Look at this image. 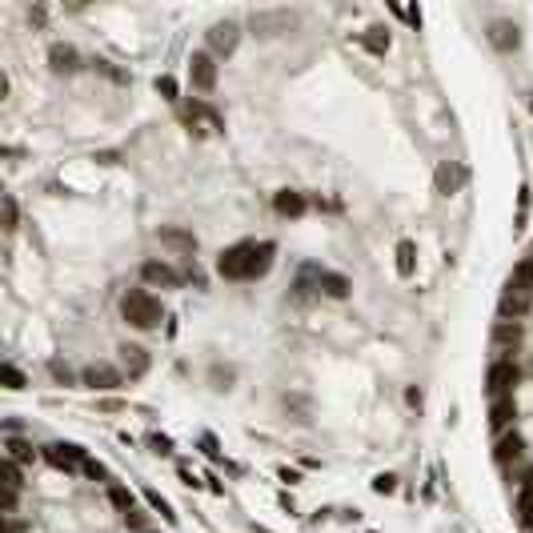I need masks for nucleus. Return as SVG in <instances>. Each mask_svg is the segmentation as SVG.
I'll return each instance as SVG.
<instances>
[{
    "instance_id": "9b49d317",
    "label": "nucleus",
    "mask_w": 533,
    "mask_h": 533,
    "mask_svg": "<svg viewBox=\"0 0 533 533\" xmlns=\"http://www.w3.org/2000/svg\"><path fill=\"white\" fill-rule=\"evenodd\" d=\"M525 453V441H521L518 433H501L497 437V445H493V461L497 465H513Z\"/></svg>"
},
{
    "instance_id": "c9c22d12",
    "label": "nucleus",
    "mask_w": 533,
    "mask_h": 533,
    "mask_svg": "<svg viewBox=\"0 0 533 533\" xmlns=\"http://www.w3.org/2000/svg\"><path fill=\"white\" fill-rule=\"evenodd\" d=\"M518 485H521V497H533V465H529V469H521Z\"/></svg>"
},
{
    "instance_id": "f257e3e1",
    "label": "nucleus",
    "mask_w": 533,
    "mask_h": 533,
    "mask_svg": "<svg viewBox=\"0 0 533 533\" xmlns=\"http://www.w3.org/2000/svg\"><path fill=\"white\" fill-rule=\"evenodd\" d=\"M273 257H277V245L273 241H241V245L221 249L217 273L224 281H257L273 269Z\"/></svg>"
},
{
    "instance_id": "c756f323",
    "label": "nucleus",
    "mask_w": 533,
    "mask_h": 533,
    "mask_svg": "<svg viewBox=\"0 0 533 533\" xmlns=\"http://www.w3.org/2000/svg\"><path fill=\"white\" fill-rule=\"evenodd\" d=\"M397 490V477L393 473H377L373 477V493H393Z\"/></svg>"
},
{
    "instance_id": "6ab92c4d",
    "label": "nucleus",
    "mask_w": 533,
    "mask_h": 533,
    "mask_svg": "<svg viewBox=\"0 0 533 533\" xmlns=\"http://www.w3.org/2000/svg\"><path fill=\"white\" fill-rule=\"evenodd\" d=\"M48 60H53L56 72H72L81 56H76V48H69V44H53V48H48Z\"/></svg>"
},
{
    "instance_id": "ddd939ff",
    "label": "nucleus",
    "mask_w": 533,
    "mask_h": 533,
    "mask_svg": "<svg viewBox=\"0 0 533 533\" xmlns=\"http://www.w3.org/2000/svg\"><path fill=\"white\" fill-rule=\"evenodd\" d=\"M317 289H321L325 297H333V301H345V297H349V277H341L333 269H321V273H317Z\"/></svg>"
},
{
    "instance_id": "412c9836",
    "label": "nucleus",
    "mask_w": 533,
    "mask_h": 533,
    "mask_svg": "<svg viewBox=\"0 0 533 533\" xmlns=\"http://www.w3.org/2000/svg\"><path fill=\"white\" fill-rule=\"evenodd\" d=\"M413 269H417V249H413V241H401L397 245V273L413 277Z\"/></svg>"
},
{
    "instance_id": "aec40b11",
    "label": "nucleus",
    "mask_w": 533,
    "mask_h": 533,
    "mask_svg": "<svg viewBox=\"0 0 533 533\" xmlns=\"http://www.w3.org/2000/svg\"><path fill=\"white\" fill-rule=\"evenodd\" d=\"M161 245H173L181 252H196V237L184 233V229H161Z\"/></svg>"
},
{
    "instance_id": "423d86ee",
    "label": "nucleus",
    "mask_w": 533,
    "mask_h": 533,
    "mask_svg": "<svg viewBox=\"0 0 533 533\" xmlns=\"http://www.w3.org/2000/svg\"><path fill=\"white\" fill-rule=\"evenodd\" d=\"M237 41H241V28L233 20H221V25L209 28V48L217 56H233L237 53Z\"/></svg>"
},
{
    "instance_id": "ea45409f",
    "label": "nucleus",
    "mask_w": 533,
    "mask_h": 533,
    "mask_svg": "<svg viewBox=\"0 0 533 533\" xmlns=\"http://www.w3.org/2000/svg\"><path fill=\"white\" fill-rule=\"evenodd\" d=\"M144 533H153V529H144Z\"/></svg>"
},
{
    "instance_id": "dca6fc26",
    "label": "nucleus",
    "mask_w": 533,
    "mask_h": 533,
    "mask_svg": "<svg viewBox=\"0 0 533 533\" xmlns=\"http://www.w3.org/2000/svg\"><path fill=\"white\" fill-rule=\"evenodd\" d=\"M273 209H277L281 217H301V212H305V196L293 193V189H281V193L273 196Z\"/></svg>"
},
{
    "instance_id": "f3484780",
    "label": "nucleus",
    "mask_w": 533,
    "mask_h": 533,
    "mask_svg": "<svg viewBox=\"0 0 533 533\" xmlns=\"http://www.w3.org/2000/svg\"><path fill=\"white\" fill-rule=\"evenodd\" d=\"M4 457H8V461H36V445H32V441H20V437H8V441H4Z\"/></svg>"
},
{
    "instance_id": "c85d7f7f",
    "label": "nucleus",
    "mask_w": 533,
    "mask_h": 533,
    "mask_svg": "<svg viewBox=\"0 0 533 533\" xmlns=\"http://www.w3.org/2000/svg\"><path fill=\"white\" fill-rule=\"evenodd\" d=\"M4 385H8V389H25V385H28V381H25V373H20V369H16V365L13 361H4Z\"/></svg>"
},
{
    "instance_id": "4be33fe9",
    "label": "nucleus",
    "mask_w": 533,
    "mask_h": 533,
    "mask_svg": "<svg viewBox=\"0 0 533 533\" xmlns=\"http://www.w3.org/2000/svg\"><path fill=\"white\" fill-rule=\"evenodd\" d=\"M509 289H518V293H529V289H533V257H529V261H521V265L513 269Z\"/></svg>"
},
{
    "instance_id": "7ed1b4c3",
    "label": "nucleus",
    "mask_w": 533,
    "mask_h": 533,
    "mask_svg": "<svg viewBox=\"0 0 533 533\" xmlns=\"http://www.w3.org/2000/svg\"><path fill=\"white\" fill-rule=\"evenodd\" d=\"M518 381H521V369H518V365L505 361V357H497V361L485 369V389H490V401H497V397H513Z\"/></svg>"
},
{
    "instance_id": "f704fd0d",
    "label": "nucleus",
    "mask_w": 533,
    "mask_h": 533,
    "mask_svg": "<svg viewBox=\"0 0 533 533\" xmlns=\"http://www.w3.org/2000/svg\"><path fill=\"white\" fill-rule=\"evenodd\" d=\"M48 373H53L56 381H60V385H72V373H69V365H60V361H53L48 365Z\"/></svg>"
},
{
    "instance_id": "a878e982",
    "label": "nucleus",
    "mask_w": 533,
    "mask_h": 533,
    "mask_svg": "<svg viewBox=\"0 0 533 533\" xmlns=\"http://www.w3.org/2000/svg\"><path fill=\"white\" fill-rule=\"evenodd\" d=\"M518 521L525 533H533V497H521L518 493Z\"/></svg>"
},
{
    "instance_id": "2f4dec72",
    "label": "nucleus",
    "mask_w": 533,
    "mask_h": 533,
    "mask_svg": "<svg viewBox=\"0 0 533 533\" xmlns=\"http://www.w3.org/2000/svg\"><path fill=\"white\" fill-rule=\"evenodd\" d=\"M525 221H529V189H521L518 196V229H525Z\"/></svg>"
},
{
    "instance_id": "6e6552de",
    "label": "nucleus",
    "mask_w": 533,
    "mask_h": 533,
    "mask_svg": "<svg viewBox=\"0 0 533 533\" xmlns=\"http://www.w3.org/2000/svg\"><path fill=\"white\" fill-rule=\"evenodd\" d=\"M84 385H88V389H100V393H109V389H121V385H125V377H121V373H116V369H112V365H88V369H84Z\"/></svg>"
},
{
    "instance_id": "58836bf2",
    "label": "nucleus",
    "mask_w": 533,
    "mask_h": 533,
    "mask_svg": "<svg viewBox=\"0 0 533 533\" xmlns=\"http://www.w3.org/2000/svg\"><path fill=\"white\" fill-rule=\"evenodd\" d=\"M257 533H273V529H265V525H257Z\"/></svg>"
},
{
    "instance_id": "4c0bfd02",
    "label": "nucleus",
    "mask_w": 533,
    "mask_h": 533,
    "mask_svg": "<svg viewBox=\"0 0 533 533\" xmlns=\"http://www.w3.org/2000/svg\"><path fill=\"white\" fill-rule=\"evenodd\" d=\"M281 481H289V485H297L301 477H297V469H281Z\"/></svg>"
},
{
    "instance_id": "f03ea898",
    "label": "nucleus",
    "mask_w": 533,
    "mask_h": 533,
    "mask_svg": "<svg viewBox=\"0 0 533 533\" xmlns=\"http://www.w3.org/2000/svg\"><path fill=\"white\" fill-rule=\"evenodd\" d=\"M161 301H156L149 289H128L125 297H121V317H125L133 329H156L161 325Z\"/></svg>"
},
{
    "instance_id": "20e7f679",
    "label": "nucleus",
    "mask_w": 533,
    "mask_h": 533,
    "mask_svg": "<svg viewBox=\"0 0 533 533\" xmlns=\"http://www.w3.org/2000/svg\"><path fill=\"white\" fill-rule=\"evenodd\" d=\"M41 453H44V461L56 465V469H65V473H81V469H84V457H88V453H84L81 445H69V441L44 445Z\"/></svg>"
},
{
    "instance_id": "0eeeda50",
    "label": "nucleus",
    "mask_w": 533,
    "mask_h": 533,
    "mask_svg": "<svg viewBox=\"0 0 533 533\" xmlns=\"http://www.w3.org/2000/svg\"><path fill=\"white\" fill-rule=\"evenodd\" d=\"M140 281H149V285H161V289H177L181 285V273L173 265H165V261H144L140 265Z\"/></svg>"
},
{
    "instance_id": "cd10ccee",
    "label": "nucleus",
    "mask_w": 533,
    "mask_h": 533,
    "mask_svg": "<svg viewBox=\"0 0 533 533\" xmlns=\"http://www.w3.org/2000/svg\"><path fill=\"white\" fill-rule=\"evenodd\" d=\"M493 44H497V48H509V44H518V32L497 20V25H493Z\"/></svg>"
},
{
    "instance_id": "72a5a7b5",
    "label": "nucleus",
    "mask_w": 533,
    "mask_h": 533,
    "mask_svg": "<svg viewBox=\"0 0 533 533\" xmlns=\"http://www.w3.org/2000/svg\"><path fill=\"white\" fill-rule=\"evenodd\" d=\"M156 93L168 97V100H177V81H173V76H156Z\"/></svg>"
},
{
    "instance_id": "473e14b6",
    "label": "nucleus",
    "mask_w": 533,
    "mask_h": 533,
    "mask_svg": "<svg viewBox=\"0 0 533 533\" xmlns=\"http://www.w3.org/2000/svg\"><path fill=\"white\" fill-rule=\"evenodd\" d=\"M125 525H128V529H137V533H144V529H149V513H140V509H133V513L125 518Z\"/></svg>"
},
{
    "instance_id": "2eb2a0df",
    "label": "nucleus",
    "mask_w": 533,
    "mask_h": 533,
    "mask_svg": "<svg viewBox=\"0 0 533 533\" xmlns=\"http://www.w3.org/2000/svg\"><path fill=\"white\" fill-rule=\"evenodd\" d=\"M513 417H518V401H513V397H497V401H490V425L493 429L513 425Z\"/></svg>"
},
{
    "instance_id": "bb28decb",
    "label": "nucleus",
    "mask_w": 533,
    "mask_h": 533,
    "mask_svg": "<svg viewBox=\"0 0 533 533\" xmlns=\"http://www.w3.org/2000/svg\"><path fill=\"white\" fill-rule=\"evenodd\" d=\"M81 473H84V477H93V481H109V485H116L109 469H104L100 461H93V457H84V469H81Z\"/></svg>"
},
{
    "instance_id": "4468645a",
    "label": "nucleus",
    "mask_w": 533,
    "mask_h": 533,
    "mask_svg": "<svg viewBox=\"0 0 533 533\" xmlns=\"http://www.w3.org/2000/svg\"><path fill=\"white\" fill-rule=\"evenodd\" d=\"M121 361H125L128 381H137V377H144V373H149V353L140 349V345H125V349H121Z\"/></svg>"
},
{
    "instance_id": "f8f14e48",
    "label": "nucleus",
    "mask_w": 533,
    "mask_h": 533,
    "mask_svg": "<svg viewBox=\"0 0 533 533\" xmlns=\"http://www.w3.org/2000/svg\"><path fill=\"white\" fill-rule=\"evenodd\" d=\"M353 41L361 44L365 53H373V56H385V53H389V28L373 25V28H365V32H357Z\"/></svg>"
},
{
    "instance_id": "1a4fd4ad",
    "label": "nucleus",
    "mask_w": 533,
    "mask_h": 533,
    "mask_svg": "<svg viewBox=\"0 0 533 533\" xmlns=\"http://www.w3.org/2000/svg\"><path fill=\"white\" fill-rule=\"evenodd\" d=\"M497 313H501V321H521L525 313H529V293H518V289H501V301H497Z\"/></svg>"
},
{
    "instance_id": "a211bd4d",
    "label": "nucleus",
    "mask_w": 533,
    "mask_h": 533,
    "mask_svg": "<svg viewBox=\"0 0 533 533\" xmlns=\"http://www.w3.org/2000/svg\"><path fill=\"white\" fill-rule=\"evenodd\" d=\"M433 181H437V193H453V189L465 181V168L461 165H441Z\"/></svg>"
},
{
    "instance_id": "39448f33",
    "label": "nucleus",
    "mask_w": 533,
    "mask_h": 533,
    "mask_svg": "<svg viewBox=\"0 0 533 533\" xmlns=\"http://www.w3.org/2000/svg\"><path fill=\"white\" fill-rule=\"evenodd\" d=\"M189 81H193V88H201V93H212V84H217L212 53H193L189 56Z\"/></svg>"
},
{
    "instance_id": "7c9ffc66",
    "label": "nucleus",
    "mask_w": 533,
    "mask_h": 533,
    "mask_svg": "<svg viewBox=\"0 0 533 533\" xmlns=\"http://www.w3.org/2000/svg\"><path fill=\"white\" fill-rule=\"evenodd\" d=\"M4 233H16V201L4 196Z\"/></svg>"
},
{
    "instance_id": "5701e85b",
    "label": "nucleus",
    "mask_w": 533,
    "mask_h": 533,
    "mask_svg": "<svg viewBox=\"0 0 533 533\" xmlns=\"http://www.w3.org/2000/svg\"><path fill=\"white\" fill-rule=\"evenodd\" d=\"M109 501L116 505V509H121V513H133V509H137V497H133V493L125 490V485H109Z\"/></svg>"
},
{
    "instance_id": "b1692460",
    "label": "nucleus",
    "mask_w": 533,
    "mask_h": 533,
    "mask_svg": "<svg viewBox=\"0 0 533 533\" xmlns=\"http://www.w3.org/2000/svg\"><path fill=\"white\" fill-rule=\"evenodd\" d=\"M0 473H4V493H20L25 490V477H20V465L16 461L4 457V469H0Z\"/></svg>"
},
{
    "instance_id": "9d476101",
    "label": "nucleus",
    "mask_w": 533,
    "mask_h": 533,
    "mask_svg": "<svg viewBox=\"0 0 533 533\" xmlns=\"http://www.w3.org/2000/svg\"><path fill=\"white\" fill-rule=\"evenodd\" d=\"M493 345L505 353V361H513L509 353H518V345H521V321H497L493 325Z\"/></svg>"
},
{
    "instance_id": "e433bc0d",
    "label": "nucleus",
    "mask_w": 533,
    "mask_h": 533,
    "mask_svg": "<svg viewBox=\"0 0 533 533\" xmlns=\"http://www.w3.org/2000/svg\"><path fill=\"white\" fill-rule=\"evenodd\" d=\"M393 16H401V20H409V25H421V13H417V8H393Z\"/></svg>"
},
{
    "instance_id": "393cba45",
    "label": "nucleus",
    "mask_w": 533,
    "mask_h": 533,
    "mask_svg": "<svg viewBox=\"0 0 533 533\" xmlns=\"http://www.w3.org/2000/svg\"><path fill=\"white\" fill-rule=\"evenodd\" d=\"M144 501L153 505V509H156V513H161V518L168 521V525H173V521H177V513H173V505H168L165 497H161V493L153 490V485H149V490H144Z\"/></svg>"
}]
</instances>
